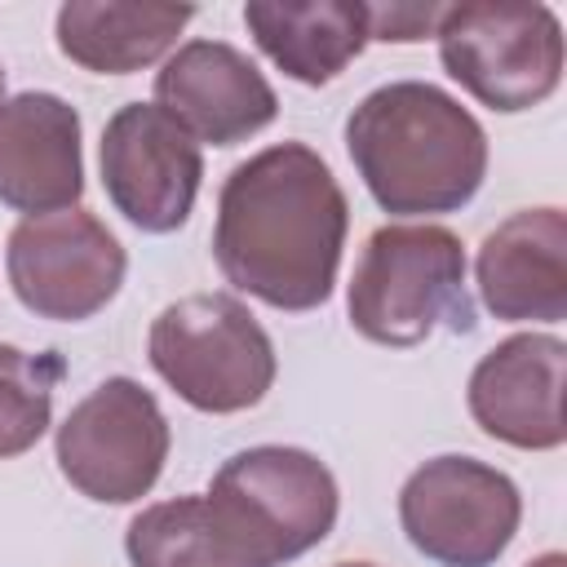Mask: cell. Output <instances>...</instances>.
<instances>
[{
    "label": "cell",
    "instance_id": "obj_1",
    "mask_svg": "<svg viewBox=\"0 0 567 567\" xmlns=\"http://www.w3.org/2000/svg\"><path fill=\"white\" fill-rule=\"evenodd\" d=\"M346 230L350 204L328 159L306 142H275L226 173L213 261L230 288L306 315L337 288Z\"/></svg>",
    "mask_w": 567,
    "mask_h": 567
},
{
    "label": "cell",
    "instance_id": "obj_2",
    "mask_svg": "<svg viewBox=\"0 0 567 567\" xmlns=\"http://www.w3.org/2000/svg\"><path fill=\"white\" fill-rule=\"evenodd\" d=\"M346 151L381 213L439 217L465 208L487 177V133L461 97L430 80H390L346 115Z\"/></svg>",
    "mask_w": 567,
    "mask_h": 567
},
{
    "label": "cell",
    "instance_id": "obj_3",
    "mask_svg": "<svg viewBox=\"0 0 567 567\" xmlns=\"http://www.w3.org/2000/svg\"><path fill=\"white\" fill-rule=\"evenodd\" d=\"M346 310L359 337L390 350H412L439 328L474 332L461 235L439 221L377 226L354 261Z\"/></svg>",
    "mask_w": 567,
    "mask_h": 567
},
{
    "label": "cell",
    "instance_id": "obj_4",
    "mask_svg": "<svg viewBox=\"0 0 567 567\" xmlns=\"http://www.w3.org/2000/svg\"><path fill=\"white\" fill-rule=\"evenodd\" d=\"M155 377L195 412L230 416L257 408L279 372L275 341L235 292L168 301L146 332Z\"/></svg>",
    "mask_w": 567,
    "mask_h": 567
},
{
    "label": "cell",
    "instance_id": "obj_5",
    "mask_svg": "<svg viewBox=\"0 0 567 567\" xmlns=\"http://www.w3.org/2000/svg\"><path fill=\"white\" fill-rule=\"evenodd\" d=\"M204 496L261 567L310 554L341 514L332 470L315 452L288 443H257L226 456Z\"/></svg>",
    "mask_w": 567,
    "mask_h": 567
},
{
    "label": "cell",
    "instance_id": "obj_6",
    "mask_svg": "<svg viewBox=\"0 0 567 567\" xmlns=\"http://www.w3.org/2000/svg\"><path fill=\"white\" fill-rule=\"evenodd\" d=\"M434 40L443 71L487 111H532L549 102L563 84V22L549 4H443Z\"/></svg>",
    "mask_w": 567,
    "mask_h": 567
},
{
    "label": "cell",
    "instance_id": "obj_7",
    "mask_svg": "<svg viewBox=\"0 0 567 567\" xmlns=\"http://www.w3.org/2000/svg\"><path fill=\"white\" fill-rule=\"evenodd\" d=\"M173 434L159 399L133 377L97 381L58 425L53 461L62 478L97 505L142 501L168 461Z\"/></svg>",
    "mask_w": 567,
    "mask_h": 567
},
{
    "label": "cell",
    "instance_id": "obj_8",
    "mask_svg": "<svg viewBox=\"0 0 567 567\" xmlns=\"http://www.w3.org/2000/svg\"><path fill=\"white\" fill-rule=\"evenodd\" d=\"M518 483L478 456H434L399 487V527L434 567H492L518 536Z\"/></svg>",
    "mask_w": 567,
    "mask_h": 567
},
{
    "label": "cell",
    "instance_id": "obj_9",
    "mask_svg": "<svg viewBox=\"0 0 567 567\" xmlns=\"http://www.w3.org/2000/svg\"><path fill=\"white\" fill-rule=\"evenodd\" d=\"M13 297L53 323H80L106 310L124 284L128 252L115 230L89 208L22 217L4 244Z\"/></svg>",
    "mask_w": 567,
    "mask_h": 567
},
{
    "label": "cell",
    "instance_id": "obj_10",
    "mask_svg": "<svg viewBox=\"0 0 567 567\" xmlns=\"http://www.w3.org/2000/svg\"><path fill=\"white\" fill-rule=\"evenodd\" d=\"M97 164L102 190L128 226L146 235H173L190 221L204 182V155L164 106L124 102L102 128Z\"/></svg>",
    "mask_w": 567,
    "mask_h": 567
},
{
    "label": "cell",
    "instance_id": "obj_11",
    "mask_svg": "<svg viewBox=\"0 0 567 567\" xmlns=\"http://www.w3.org/2000/svg\"><path fill=\"white\" fill-rule=\"evenodd\" d=\"M567 341L554 332H514L496 341L470 372L465 403L474 425L518 452H554L567 443L563 421Z\"/></svg>",
    "mask_w": 567,
    "mask_h": 567
},
{
    "label": "cell",
    "instance_id": "obj_12",
    "mask_svg": "<svg viewBox=\"0 0 567 567\" xmlns=\"http://www.w3.org/2000/svg\"><path fill=\"white\" fill-rule=\"evenodd\" d=\"M155 106L208 146L248 142L279 115V97L261 66L226 40L177 44L155 71Z\"/></svg>",
    "mask_w": 567,
    "mask_h": 567
},
{
    "label": "cell",
    "instance_id": "obj_13",
    "mask_svg": "<svg viewBox=\"0 0 567 567\" xmlns=\"http://www.w3.org/2000/svg\"><path fill=\"white\" fill-rule=\"evenodd\" d=\"M84 195L80 111L44 89L4 97L0 106V204L22 217L75 208Z\"/></svg>",
    "mask_w": 567,
    "mask_h": 567
},
{
    "label": "cell",
    "instance_id": "obj_14",
    "mask_svg": "<svg viewBox=\"0 0 567 567\" xmlns=\"http://www.w3.org/2000/svg\"><path fill=\"white\" fill-rule=\"evenodd\" d=\"M478 301L501 323L567 319V213L558 204L518 208L483 235L474 257Z\"/></svg>",
    "mask_w": 567,
    "mask_h": 567
},
{
    "label": "cell",
    "instance_id": "obj_15",
    "mask_svg": "<svg viewBox=\"0 0 567 567\" xmlns=\"http://www.w3.org/2000/svg\"><path fill=\"white\" fill-rule=\"evenodd\" d=\"M244 27L257 49L297 84H332L368 44L363 0H252Z\"/></svg>",
    "mask_w": 567,
    "mask_h": 567
},
{
    "label": "cell",
    "instance_id": "obj_16",
    "mask_svg": "<svg viewBox=\"0 0 567 567\" xmlns=\"http://www.w3.org/2000/svg\"><path fill=\"white\" fill-rule=\"evenodd\" d=\"M195 18L190 4H128V0H66L53 18V40L66 62L93 75H133L164 53Z\"/></svg>",
    "mask_w": 567,
    "mask_h": 567
},
{
    "label": "cell",
    "instance_id": "obj_17",
    "mask_svg": "<svg viewBox=\"0 0 567 567\" xmlns=\"http://www.w3.org/2000/svg\"><path fill=\"white\" fill-rule=\"evenodd\" d=\"M124 554L133 567H261L195 492L137 509L124 527Z\"/></svg>",
    "mask_w": 567,
    "mask_h": 567
},
{
    "label": "cell",
    "instance_id": "obj_18",
    "mask_svg": "<svg viewBox=\"0 0 567 567\" xmlns=\"http://www.w3.org/2000/svg\"><path fill=\"white\" fill-rule=\"evenodd\" d=\"M66 377L58 350H22L0 341V461L31 452L53 425V394Z\"/></svg>",
    "mask_w": 567,
    "mask_h": 567
},
{
    "label": "cell",
    "instance_id": "obj_19",
    "mask_svg": "<svg viewBox=\"0 0 567 567\" xmlns=\"http://www.w3.org/2000/svg\"><path fill=\"white\" fill-rule=\"evenodd\" d=\"M439 27V4H368V31L385 44L430 40Z\"/></svg>",
    "mask_w": 567,
    "mask_h": 567
},
{
    "label": "cell",
    "instance_id": "obj_20",
    "mask_svg": "<svg viewBox=\"0 0 567 567\" xmlns=\"http://www.w3.org/2000/svg\"><path fill=\"white\" fill-rule=\"evenodd\" d=\"M523 567H567V554H563V549H545V554H536V558L523 563Z\"/></svg>",
    "mask_w": 567,
    "mask_h": 567
},
{
    "label": "cell",
    "instance_id": "obj_21",
    "mask_svg": "<svg viewBox=\"0 0 567 567\" xmlns=\"http://www.w3.org/2000/svg\"><path fill=\"white\" fill-rule=\"evenodd\" d=\"M0 106H4V66H0Z\"/></svg>",
    "mask_w": 567,
    "mask_h": 567
},
{
    "label": "cell",
    "instance_id": "obj_22",
    "mask_svg": "<svg viewBox=\"0 0 567 567\" xmlns=\"http://www.w3.org/2000/svg\"><path fill=\"white\" fill-rule=\"evenodd\" d=\"M337 567H377V563H337Z\"/></svg>",
    "mask_w": 567,
    "mask_h": 567
}]
</instances>
